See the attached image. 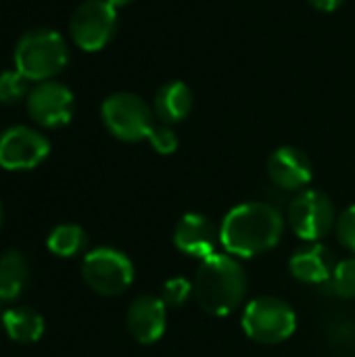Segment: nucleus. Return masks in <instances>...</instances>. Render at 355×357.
Returning <instances> with one entry per match:
<instances>
[{
  "mask_svg": "<svg viewBox=\"0 0 355 357\" xmlns=\"http://www.w3.org/2000/svg\"><path fill=\"white\" fill-rule=\"evenodd\" d=\"M285 234L282 213L270 203L249 201L232 207L220 228L222 247L232 257H257L272 251Z\"/></svg>",
  "mask_w": 355,
  "mask_h": 357,
  "instance_id": "1",
  "label": "nucleus"
},
{
  "mask_svg": "<svg viewBox=\"0 0 355 357\" xmlns=\"http://www.w3.org/2000/svg\"><path fill=\"white\" fill-rule=\"evenodd\" d=\"M199 307L209 316H228L243 305L249 278L245 268L230 253H216L199 266L192 282Z\"/></svg>",
  "mask_w": 355,
  "mask_h": 357,
  "instance_id": "2",
  "label": "nucleus"
},
{
  "mask_svg": "<svg viewBox=\"0 0 355 357\" xmlns=\"http://www.w3.org/2000/svg\"><path fill=\"white\" fill-rule=\"evenodd\" d=\"M13 63L29 82H48L67 67L69 48L59 31L50 27H36L17 40Z\"/></svg>",
  "mask_w": 355,
  "mask_h": 357,
  "instance_id": "3",
  "label": "nucleus"
},
{
  "mask_svg": "<svg viewBox=\"0 0 355 357\" xmlns=\"http://www.w3.org/2000/svg\"><path fill=\"white\" fill-rule=\"evenodd\" d=\"M100 117L107 132L121 142L146 140L155 128L151 105L134 92L109 94L100 105Z\"/></svg>",
  "mask_w": 355,
  "mask_h": 357,
  "instance_id": "4",
  "label": "nucleus"
},
{
  "mask_svg": "<svg viewBox=\"0 0 355 357\" xmlns=\"http://www.w3.org/2000/svg\"><path fill=\"white\" fill-rule=\"evenodd\" d=\"M241 324L251 341L262 345H278L293 337L297 316L285 299L257 297L247 303Z\"/></svg>",
  "mask_w": 355,
  "mask_h": 357,
  "instance_id": "5",
  "label": "nucleus"
},
{
  "mask_svg": "<svg viewBox=\"0 0 355 357\" xmlns=\"http://www.w3.org/2000/svg\"><path fill=\"white\" fill-rule=\"evenodd\" d=\"M84 282L103 297H117L134 282V264L130 257L111 247H98L86 253L82 261Z\"/></svg>",
  "mask_w": 355,
  "mask_h": 357,
  "instance_id": "6",
  "label": "nucleus"
},
{
  "mask_svg": "<svg viewBox=\"0 0 355 357\" xmlns=\"http://www.w3.org/2000/svg\"><path fill=\"white\" fill-rule=\"evenodd\" d=\"M117 23V8L107 0H84L71 15L69 33L84 52H98L115 38Z\"/></svg>",
  "mask_w": 355,
  "mask_h": 357,
  "instance_id": "7",
  "label": "nucleus"
},
{
  "mask_svg": "<svg viewBox=\"0 0 355 357\" xmlns=\"http://www.w3.org/2000/svg\"><path fill=\"white\" fill-rule=\"evenodd\" d=\"M289 226L301 241H322L337 226V211L331 197L316 188L301 190L289 207Z\"/></svg>",
  "mask_w": 355,
  "mask_h": 357,
  "instance_id": "8",
  "label": "nucleus"
},
{
  "mask_svg": "<svg viewBox=\"0 0 355 357\" xmlns=\"http://www.w3.org/2000/svg\"><path fill=\"white\" fill-rule=\"evenodd\" d=\"M25 107L33 123L46 130H56L71 121L75 111V96L61 82H38L27 94Z\"/></svg>",
  "mask_w": 355,
  "mask_h": 357,
  "instance_id": "9",
  "label": "nucleus"
},
{
  "mask_svg": "<svg viewBox=\"0 0 355 357\" xmlns=\"http://www.w3.org/2000/svg\"><path fill=\"white\" fill-rule=\"evenodd\" d=\"M50 153V140L33 128L13 126L0 134V167L27 172L38 167Z\"/></svg>",
  "mask_w": 355,
  "mask_h": 357,
  "instance_id": "10",
  "label": "nucleus"
},
{
  "mask_svg": "<svg viewBox=\"0 0 355 357\" xmlns=\"http://www.w3.org/2000/svg\"><path fill=\"white\" fill-rule=\"evenodd\" d=\"M174 245L180 253L197 259H207L218 253L222 236L218 226L203 213H186L174 230Z\"/></svg>",
  "mask_w": 355,
  "mask_h": 357,
  "instance_id": "11",
  "label": "nucleus"
},
{
  "mask_svg": "<svg viewBox=\"0 0 355 357\" xmlns=\"http://www.w3.org/2000/svg\"><path fill=\"white\" fill-rule=\"evenodd\" d=\"M268 176L274 186L287 192L303 190L312 178L314 167L310 157L297 146H280L268 159Z\"/></svg>",
  "mask_w": 355,
  "mask_h": 357,
  "instance_id": "12",
  "label": "nucleus"
},
{
  "mask_svg": "<svg viewBox=\"0 0 355 357\" xmlns=\"http://www.w3.org/2000/svg\"><path fill=\"white\" fill-rule=\"evenodd\" d=\"M128 333L142 345L157 343L167 326V305L161 297L140 295L132 301L126 316Z\"/></svg>",
  "mask_w": 355,
  "mask_h": 357,
  "instance_id": "13",
  "label": "nucleus"
},
{
  "mask_svg": "<svg viewBox=\"0 0 355 357\" xmlns=\"http://www.w3.org/2000/svg\"><path fill=\"white\" fill-rule=\"evenodd\" d=\"M335 268H337V264H335V257H333L331 249H326L324 245H318V243L295 251L291 261H289L291 274L299 282H305V284L328 282Z\"/></svg>",
  "mask_w": 355,
  "mask_h": 357,
  "instance_id": "14",
  "label": "nucleus"
},
{
  "mask_svg": "<svg viewBox=\"0 0 355 357\" xmlns=\"http://www.w3.org/2000/svg\"><path fill=\"white\" fill-rule=\"evenodd\" d=\"M192 105H195L192 90L180 79H172L163 84L153 98L155 115L159 117L161 123H167V126L184 121L190 115Z\"/></svg>",
  "mask_w": 355,
  "mask_h": 357,
  "instance_id": "15",
  "label": "nucleus"
},
{
  "mask_svg": "<svg viewBox=\"0 0 355 357\" xmlns=\"http://www.w3.org/2000/svg\"><path fill=\"white\" fill-rule=\"evenodd\" d=\"M2 326L10 341L19 345L36 343L44 335L46 322L42 314H38L31 307H13L2 314Z\"/></svg>",
  "mask_w": 355,
  "mask_h": 357,
  "instance_id": "16",
  "label": "nucleus"
},
{
  "mask_svg": "<svg viewBox=\"0 0 355 357\" xmlns=\"http://www.w3.org/2000/svg\"><path fill=\"white\" fill-rule=\"evenodd\" d=\"M29 280L27 259L21 251L8 249L0 253V301H15L21 297Z\"/></svg>",
  "mask_w": 355,
  "mask_h": 357,
  "instance_id": "17",
  "label": "nucleus"
},
{
  "mask_svg": "<svg viewBox=\"0 0 355 357\" xmlns=\"http://www.w3.org/2000/svg\"><path fill=\"white\" fill-rule=\"evenodd\" d=\"M88 245V234L77 224H59L50 230L46 238V247L56 257H75Z\"/></svg>",
  "mask_w": 355,
  "mask_h": 357,
  "instance_id": "18",
  "label": "nucleus"
},
{
  "mask_svg": "<svg viewBox=\"0 0 355 357\" xmlns=\"http://www.w3.org/2000/svg\"><path fill=\"white\" fill-rule=\"evenodd\" d=\"M31 92L29 79L17 71V69H6L0 73V102L2 105H15Z\"/></svg>",
  "mask_w": 355,
  "mask_h": 357,
  "instance_id": "19",
  "label": "nucleus"
},
{
  "mask_svg": "<svg viewBox=\"0 0 355 357\" xmlns=\"http://www.w3.org/2000/svg\"><path fill=\"white\" fill-rule=\"evenodd\" d=\"M331 291L341 299H355V257L337 264L331 276Z\"/></svg>",
  "mask_w": 355,
  "mask_h": 357,
  "instance_id": "20",
  "label": "nucleus"
},
{
  "mask_svg": "<svg viewBox=\"0 0 355 357\" xmlns=\"http://www.w3.org/2000/svg\"><path fill=\"white\" fill-rule=\"evenodd\" d=\"M190 295H195V287L192 282H188L186 278H172L163 284L161 289V299L167 307H182Z\"/></svg>",
  "mask_w": 355,
  "mask_h": 357,
  "instance_id": "21",
  "label": "nucleus"
},
{
  "mask_svg": "<svg viewBox=\"0 0 355 357\" xmlns=\"http://www.w3.org/2000/svg\"><path fill=\"white\" fill-rule=\"evenodd\" d=\"M146 140L151 142V146H153L159 155H172V153L178 151V144H180L178 134H176L174 128L167 126V123H159V126L155 123V128L151 130V134H149Z\"/></svg>",
  "mask_w": 355,
  "mask_h": 357,
  "instance_id": "22",
  "label": "nucleus"
},
{
  "mask_svg": "<svg viewBox=\"0 0 355 357\" xmlns=\"http://www.w3.org/2000/svg\"><path fill=\"white\" fill-rule=\"evenodd\" d=\"M335 230H337L339 243H341L345 249H349L352 253H355V205L343 209V211L339 213Z\"/></svg>",
  "mask_w": 355,
  "mask_h": 357,
  "instance_id": "23",
  "label": "nucleus"
},
{
  "mask_svg": "<svg viewBox=\"0 0 355 357\" xmlns=\"http://www.w3.org/2000/svg\"><path fill=\"white\" fill-rule=\"evenodd\" d=\"M310 4L322 13H333L337 8H341L345 4V0H310Z\"/></svg>",
  "mask_w": 355,
  "mask_h": 357,
  "instance_id": "24",
  "label": "nucleus"
},
{
  "mask_svg": "<svg viewBox=\"0 0 355 357\" xmlns=\"http://www.w3.org/2000/svg\"><path fill=\"white\" fill-rule=\"evenodd\" d=\"M111 6H115V8H121V6H128V4H132L134 0H107Z\"/></svg>",
  "mask_w": 355,
  "mask_h": 357,
  "instance_id": "25",
  "label": "nucleus"
},
{
  "mask_svg": "<svg viewBox=\"0 0 355 357\" xmlns=\"http://www.w3.org/2000/svg\"><path fill=\"white\" fill-rule=\"evenodd\" d=\"M2 224H4V207H2V201H0V230H2Z\"/></svg>",
  "mask_w": 355,
  "mask_h": 357,
  "instance_id": "26",
  "label": "nucleus"
},
{
  "mask_svg": "<svg viewBox=\"0 0 355 357\" xmlns=\"http://www.w3.org/2000/svg\"><path fill=\"white\" fill-rule=\"evenodd\" d=\"M0 320H2V314H0Z\"/></svg>",
  "mask_w": 355,
  "mask_h": 357,
  "instance_id": "27",
  "label": "nucleus"
}]
</instances>
